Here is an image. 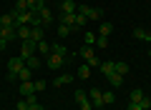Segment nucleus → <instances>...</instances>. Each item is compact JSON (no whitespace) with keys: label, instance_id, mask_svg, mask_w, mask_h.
Wrapping results in <instances>:
<instances>
[{"label":"nucleus","instance_id":"1","mask_svg":"<svg viewBox=\"0 0 151 110\" xmlns=\"http://www.w3.org/2000/svg\"><path fill=\"white\" fill-rule=\"evenodd\" d=\"M81 55H83V60H86V65H91V68H98V65H101V60L96 58V53H93L91 45H83L81 48Z\"/></svg>","mask_w":151,"mask_h":110},{"label":"nucleus","instance_id":"2","mask_svg":"<svg viewBox=\"0 0 151 110\" xmlns=\"http://www.w3.org/2000/svg\"><path fill=\"white\" fill-rule=\"evenodd\" d=\"M35 15H40V20H43V25H50V23H53V13L48 10V5H43V3H38V8L35 10Z\"/></svg>","mask_w":151,"mask_h":110},{"label":"nucleus","instance_id":"3","mask_svg":"<svg viewBox=\"0 0 151 110\" xmlns=\"http://www.w3.org/2000/svg\"><path fill=\"white\" fill-rule=\"evenodd\" d=\"M78 13H81V15H86L88 20H98V18L103 15L101 8H91V5H78Z\"/></svg>","mask_w":151,"mask_h":110},{"label":"nucleus","instance_id":"4","mask_svg":"<svg viewBox=\"0 0 151 110\" xmlns=\"http://www.w3.org/2000/svg\"><path fill=\"white\" fill-rule=\"evenodd\" d=\"M23 68H25V60H23L20 55H18V58H10V60H8V70H10V75H15V78H18V73H20Z\"/></svg>","mask_w":151,"mask_h":110},{"label":"nucleus","instance_id":"5","mask_svg":"<svg viewBox=\"0 0 151 110\" xmlns=\"http://www.w3.org/2000/svg\"><path fill=\"white\" fill-rule=\"evenodd\" d=\"M33 55H35V43H33V40H23L20 58H23V60H28V58H33Z\"/></svg>","mask_w":151,"mask_h":110},{"label":"nucleus","instance_id":"6","mask_svg":"<svg viewBox=\"0 0 151 110\" xmlns=\"http://www.w3.org/2000/svg\"><path fill=\"white\" fill-rule=\"evenodd\" d=\"M88 98H91L93 108H103V105H106V103H103V93H101V90H96V88L88 93Z\"/></svg>","mask_w":151,"mask_h":110},{"label":"nucleus","instance_id":"7","mask_svg":"<svg viewBox=\"0 0 151 110\" xmlns=\"http://www.w3.org/2000/svg\"><path fill=\"white\" fill-rule=\"evenodd\" d=\"M30 33H33V28H30V25H18V28H15L18 40H30Z\"/></svg>","mask_w":151,"mask_h":110},{"label":"nucleus","instance_id":"8","mask_svg":"<svg viewBox=\"0 0 151 110\" xmlns=\"http://www.w3.org/2000/svg\"><path fill=\"white\" fill-rule=\"evenodd\" d=\"M0 23H3V28H18L15 25V10L8 13V15H0Z\"/></svg>","mask_w":151,"mask_h":110},{"label":"nucleus","instance_id":"9","mask_svg":"<svg viewBox=\"0 0 151 110\" xmlns=\"http://www.w3.org/2000/svg\"><path fill=\"white\" fill-rule=\"evenodd\" d=\"M63 55H53V53H50V55H48V68L50 70H55V68H60V65H63Z\"/></svg>","mask_w":151,"mask_h":110},{"label":"nucleus","instance_id":"10","mask_svg":"<svg viewBox=\"0 0 151 110\" xmlns=\"http://www.w3.org/2000/svg\"><path fill=\"white\" fill-rule=\"evenodd\" d=\"M20 95H35V83L33 80H28V83H20Z\"/></svg>","mask_w":151,"mask_h":110},{"label":"nucleus","instance_id":"11","mask_svg":"<svg viewBox=\"0 0 151 110\" xmlns=\"http://www.w3.org/2000/svg\"><path fill=\"white\" fill-rule=\"evenodd\" d=\"M0 38H3V40H8V43H10V40H15V28H0Z\"/></svg>","mask_w":151,"mask_h":110},{"label":"nucleus","instance_id":"12","mask_svg":"<svg viewBox=\"0 0 151 110\" xmlns=\"http://www.w3.org/2000/svg\"><path fill=\"white\" fill-rule=\"evenodd\" d=\"M76 0H60V13H76Z\"/></svg>","mask_w":151,"mask_h":110},{"label":"nucleus","instance_id":"13","mask_svg":"<svg viewBox=\"0 0 151 110\" xmlns=\"http://www.w3.org/2000/svg\"><path fill=\"white\" fill-rule=\"evenodd\" d=\"M60 23H63V25L76 28V13H60Z\"/></svg>","mask_w":151,"mask_h":110},{"label":"nucleus","instance_id":"14","mask_svg":"<svg viewBox=\"0 0 151 110\" xmlns=\"http://www.w3.org/2000/svg\"><path fill=\"white\" fill-rule=\"evenodd\" d=\"M33 73H35V70H30V68L25 65V68L18 73V80H20V83H28V80H33Z\"/></svg>","mask_w":151,"mask_h":110},{"label":"nucleus","instance_id":"15","mask_svg":"<svg viewBox=\"0 0 151 110\" xmlns=\"http://www.w3.org/2000/svg\"><path fill=\"white\" fill-rule=\"evenodd\" d=\"M134 35L139 38V40H144V43H151V33H149V30H144V28H136Z\"/></svg>","mask_w":151,"mask_h":110},{"label":"nucleus","instance_id":"16","mask_svg":"<svg viewBox=\"0 0 151 110\" xmlns=\"http://www.w3.org/2000/svg\"><path fill=\"white\" fill-rule=\"evenodd\" d=\"M108 83H111V88H119V85L124 83V75H119L116 70H113V73L108 75Z\"/></svg>","mask_w":151,"mask_h":110},{"label":"nucleus","instance_id":"17","mask_svg":"<svg viewBox=\"0 0 151 110\" xmlns=\"http://www.w3.org/2000/svg\"><path fill=\"white\" fill-rule=\"evenodd\" d=\"M98 68H101V73L106 75V78H108V75L113 73V70H116V68H113V60H106V63H101V65H98Z\"/></svg>","mask_w":151,"mask_h":110},{"label":"nucleus","instance_id":"18","mask_svg":"<svg viewBox=\"0 0 151 110\" xmlns=\"http://www.w3.org/2000/svg\"><path fill=\"white\" fill-rule=\"evenodd\" d=\"M91 65H86V63H83L81 65V68H78V78H81V80H86V78H91Z\"/></svg>","mask_w":151,"mask_h":110},{"label":"nucleus","instance_id":"19","mask_svg":"<svg viewBox=\"0 0 151 110\" xmlns=\"http://www.w3.org/2000/svg\"><path fill=\"white\" fill-rule=\"evenodd\" d=\"M113 33V23H101V28H98V35H111Z\"/></svg>","mask_w":151,"mask_h":110},{"label":"nucleus","instance_id":"20","mask_svg":"<svg viewBox=\"0 0 151 110\" xmlns=\"http://www.w3.org/2000/svg\"><path fill=\"white\" fill-rule=\"evenodd\" d=\"M30 40L35 43V45H38L40 40H43V28H33V33H30Z\"/></svg>","mask_w":151,"mask_h":110},{"label":"nucleus","instance_id":"21","mask_svg":"<svg viewBox=\"0 0 151 110\" xmlns=\"http://www.w3.org/2000/svg\"><path fill=\"white\" fill-rule=\"evenodd\" d=\"M70 80H73V75H58V78H55V88H63V85H68Z\"/></svg>","mask_w":151,"mask_h":110},{"label":"nucleus","instance_id":"22","mask_svg":"<svg viewBox=\"0 0 151 110\" xmlns=\"http://www.w3.org/2000/svg\"><path fill=\"white\" fill-rule=\"evenodd\" d=\"M113 68H116V73H119V75H126V73H129V63H124V60L113 63Z\"/></svg>","mask_w":151,"mask_h":110},{"label":"nucleus","instance_id":"23","mask_svg":"<svg viewBox=\"0 0 151 110\" xmlns=\"http://www.w3.org/2000/svg\"><path fill=\"white\" fill-rule=\"evenodd\" d=\"M50 53H53V55H65V45L63 43H53V45H50Z\"/></svg>","mask_w":151,"mask_h":110},{"label":"nucleus","instance_id":"24","mask_svg":"<svg viewBox=\"0 0 151 110\" xmlns=\"http://www.w3.org/2000/svg\"><path fill=\"white\" fill-rule=\"evenodd\" d=\"M141 98H144V93H141V90L136 88V90H131V95H129V103H141Z\"/></svg>","mask_w":151,"mask_h":110},{"label":"nucleus","instance_id":"25","mask_svg":"<svg viewBox=\"0 0 151 110\" xmlns=\"http://www.w3.org/2000/svg\"><path fill=\"white\" fill-rule=\"evenodd\" d=\"M70 30H76V28H70V25H63V23L58 25V35H60V38H68V35H70Z\"/></svg>","mask_w":151,"mask_h":110},{"label":"nucleus","instance_id":"26","mask_svg":"<svg viewBox=\"0 0 151 110\" xmlns=\"http://www.w3.org/2000/svg\"><path fill=\"white\" fill-rule=\"evenodd\" d=\"M86 100H88V93H86V90H76V103L81 105V103H86Z\"/></svg>","mask_w":151,"mask_h":110},{"label":"nucleus","instance_id":"27","mask_svg":"<svg viewBox=\"0 0 151 110\" xmlns=\"http://www.w3.org/2000/svg\"><path fill=\"white\" fill-rule=\"evenodd\" d=\"M28 10V0H15V13H25Z\"/></svg>","mask_w":151,"mask_h":110},{"label":"nucleus","instance_id":"28","mask_svg":"<svg viewBox=\"0 0 151 110\" xmlns=\"http://www.w3.org/2000/svg\"><path fill=\"white\" fill-rule=\"evenodd\" d=\"M35 50H38V53H43V55H45V53H50V45H48L45 40H40V43L35 45Z\"/></svg>","mask_w":151,"mask_h":110},{"label":"nucleus","instance_id":"29","mask_svg":"<svg viewBox=\"0 0 151 110\" xmlns=\"http://www.w3.org/2000/svg\"><path fill=\"white\" fill-rule=\"evenodd\" d=\"M25 65H28L30 70H38V65H40V60H38L35 55H33V58H28V60H25Z\"/></svg>","mask_w":151,"mask_h":110},{"label":"nucleus","instance_id":"30","mask_svg":"<svg viewBox=\"0 0 151 110\" xmlns=\"http://www.w3.org/2000/svg\"><path fill=\"white\" fill-rule=\"evenodd\" d=\"M139 105H141V110H151V98H149V95H144Z\"/></svg>","mask_w":151,"mask_h":110},{"label":"nucleus","instance_id":"31","mask_svg":"<svg viewBox=\"0 0 151 110\" xmlns=\"http://www.w3.org/2000/svg\"><path fill=\"white\" fill-rule=\"evenodd\" d=\"M96 45L98 48H108V38L106 35H96Z\"/></svg>","mask_w":151,"mask_h":110},{"label":"nucleus","instance_id":"32","mask_svg":"<svg viewBox=\"0 0 151 110\" xmlns=\"http://www.w3.org/2000/svg\"><path fill=\"white\" fill-rule=\"evenodd\" d=\"M83 43H86V45H93V43H96V33H86V35H83Z\"/></svg>","mask_w":151,"mask_h":110},{"label":"nucleus","instance_id":"33","mask_svg":"<svg viewBox=\"0 0 151 110\" xmlns=\"http://www.w3.org/2000/svg\"><path fill=\"white\" fill-rule=\"evenodd\" d=\"M113 100H116V95H113L111 90H106V93H103V103H106V105H111Z\"/></svg>","mask_w":151,"mask_h":110},{"label":"nucleus","instance_id":"34","mask_svg":"<svg viewBox=\"0 0 151 110\" xmlns=\"http://www.w3.org/2000/svg\"><path fill=\"white\" fill-rule=\"evenodd\" d=\"M86 20H88V18L78 13V15H76V28H83V25H86Z\"/></svg>","mask_w":151,"mask_h":110},{"label":"nucleus","instance_id":"35","mask_svg":"<svg viewBox=\"0 0 151 110\" xmlns=\"http://www.w3.org/2000/svg\"><path fill=\"white\" fill-rule=\"evenodd\" d=\"M33 83H35V93H40V90H45V80H33Z\"/></svg>","mask_w":151,"mask_h":110},{"label":"nucleus","instance_id":"36","mask_svg":"<svg viewBox=\"0 0 151 110\" xmlns=\"http://www.w3.org/2000/svg\"><path fill=\"white\" fill-rule=\"evenodd\" d=\"M81 110H93V103H91V98H88L86 103H81Z\"/></svg>","mask_w":151,"mask_h":110},{"label":"nucleus","instance_id":"37","mask_svg":"<svg viewBox=\"0 0 151 110\" xmlns=\"http://www.w3.org/2000/svg\"><path fill=\"white\" fill-rule=\"evenodd\" d=\"M38 3H40V0H28V10H35Z\"/></svg>","mask_w":151,"mask_h":110},{"label":"nucleus","instance_id":"38","mask_svg":"<svg viewBox=\"0 0 151 110\" xmlns=\"http://www.w3.org/2000/svg\"><path fill=\"white\" fill-rule=\"evenodd\" d=\"M28 110H43V105H40V103H30V105H28Z\"/></svg>","mask_w":151,"mask_h":110},{"label":"nucleus","instance_id":"39","mask_svg":"<svg viewBox=\"0 0 151 110\" xmlns=\"http://www.w3.org/2000/svg\"><path fill=\"white\" fill-rule=\"evenodd\" d=\"M15 108H18V110H28V100H20V103H18Z\"/></svg>","mask_w":151,"mask_h":110},{"label":"nucleus","instance_id":"40","mask_svg":"<svg viewBox=\"0 0 151 110\" xmlns=\"http://www.w3.org/2000/svg\"><path fill=\"white\" fill-rule=\"evenodd\" d=\"M126 110H141V105L139 103H129V108H126Z\"/></svg>","mask_w":151,"mask_h":110},{"label":"nucleus","instance_id":"41","mask_svg":"<svg viewBox=\"0 0 151 110\" xmlns=\"http://www.w3.org/2000/svg\"><path fill=\"white\" fill-rule=\"evenodd\" d=\"M8 48V40H3V38H0V50H5Z\"/></svg>","mask_w":151,"mask_h":110},{"label":"nucleus","instance_id":"42","mask_svg":"<svg viewBox=\"0 0 151 110\" xmlns=\"http://www.w3.org/2000/svg\"><path fill=\"white\" fill-rule=\"evenodd\" d=\"M40 3H43V5H45V3H48V0H40Z\"/></svg>","mask_w":151,"mask_h":110},{"label":"nucleus","instance_id":"43","mask_svg":"<svg viewBox=\"0 0 151 110\" xmlns=\"http://www.w3.org/2000/svg\"><path fill=\"white\" fill-rule=\"evenodd\" d=\"M149 58H151V53H149Z\"/></svg>","mask_w":151,"mask_h":110}]
</instances>
